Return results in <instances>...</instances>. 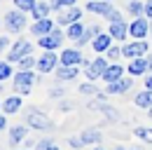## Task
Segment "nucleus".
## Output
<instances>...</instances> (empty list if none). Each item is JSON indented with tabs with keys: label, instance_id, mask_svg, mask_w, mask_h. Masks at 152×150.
<instances>
[{
	"label": "nucleus",
	"instance_id": "nucleus-1",
	"mask_svg": "<svg viewBox=\"0 0 152 150\" xmlns=\"http://www.w3.org/2000/svg\"><path fill=\"white\" fill-rule=\"evenodd\" d=\"M26 124L28 127H35V129H49L52 127V122L47 120V115L40 112L38 108H28L26 110Z\"/></svg>",
	"mask_w": 152,
	"mask_h": 150
},
{
	"label": "nucleus",
	"instance_id": "nucleus-2",
	"mask_svg": "<svg viewBox=\"0 0 152 150\" xmlns=\"http://www.w3.org/2000/svg\"><path fill=\"white\" fill-rule=\"evenodd\" d=\"M23 24H26V12H21V10H14V12L5 14V28L10 33H19L23 28Z\"/></svg>",
	"mask_w": 152,
	"mask_h": 150
},
{
	"label": "nucleus",
	"instance_id": "nucleus-3",
	"mask_svg": "<svg viewBox=\"0 0 152 150\" xmlns=\"http://www.w3.org/2000/svg\"><path fill=\"white\" fill-rule=\"evenodd\" d=\"M61 40H63V33H61V28H54L49 35H40L38 45H40V49H45V52H54L58 45H61Z\"/></svg>",
	"mask_w": 152,
	"mask_h": 150
},
{
	"label": "nucleus",
	"instance_id": "nucleus-4",
	"mask_svg": "<svg viewBox=\"0 0 152 150\" xmlns=\"http://www.w3.org/2000/svg\"><path fill=\"white\" fill-rule=\"evenodd\" d=\"M80 17H82V12H80V7H75V5H70V7H63V10H58L56 24H58V26H70V24H75V21H80Z\"/></svg>",
	"mask_w": 152,
	"mask_h": 150
},
{
	"label": "nucleus",
	"instance_id": "nucleus-5",
	"mask_svg": "<svg viewBox=\"0 0 152 150\" xmlns=\"http://www.w3.org/2000/svg\"><path fill=\"white\" fill-rule=\"evenodd\" d=\"M33 82H35V75L31 73V71H19L17 73V77H14V89L17 92H23V94H28L31 92V87H33Z\"/></svg>",
	"mask_w": 152,
	"mask_h": 150
},
{
	"label": "nucleus",
	"instance_id": "nucleus-6",
	"mask_svg": "<svg viewBox=\"0 0 152 150\" xmlns=\"http://www.w3.org/2000/svg\"><path fill=\"white\" fill-rule=\"evenodd\" d=\"M150 33V21L148 19H143V17H136L129 24V35H133V38H138V40H143V38Z\"/></svg>",
	"mask_w": 152,
	"mask_h": 150
},
{
	"label": "nucleus",
	"instance_id": "nucleus-7",
	"mask_svg": "<svg viewBox=\"0 0 152 150\" xmlns=\"http://www.w3.org/2000/svg\"><path fill=\"white\" fill-rule=\"evenodd\" d=\"M108 61H110V59H101V56H98L96 61H91V63L87 66V71H84V73H87V77H89V80H98V77H103L105 68L110 66Z\"/></svg>",
	"mask_w": 152,
	"mask_h": 150
},
{
	"label": "nucleus",
	"instance_id": "nucleus-8",
	"mask_svg": "<svg viewBox=\"0 0 152 150\" xmlns=\"http://www.w3.org/2000/svg\"><path fill=\"white\" fill-rule=\"evenodd\" d=\"M31 49H33V47H31V42H28V40H19V42H14V47H12V52H10L7 59H10V61H14V63H19L26 54H31Z\"/></svg>",
	"mask_w": 152,
	"mask_h": 150
},
{
	"label": "nucleus",
	"instance_id": "nucleus-9",
	"mask_svg": "<svg viewBox=\"0 0 152 150\" xmlns=\"http://www.w3.org/2000/svg\"><path fill=\"white\" fill-rule=\"evenodd\" d=\"M58 61H61V59H56L54 52H45V54L38 59V71H40V73H49V71L56 68Z\"/></svg>",
	"mask_w": 152,
	"mask_h": 150
},
{
	"label": "nucleus",
	"instance_id": "nucleus-10",
	"mask_svg": "<svg viewBox=\"0 0 152 150\" xmlns=\"http://www.w3.org/2000/svg\"><path fill=\"white\" fill-rule=\"evenodd\" d=\"M91 47H94V52H108L110 47H113V35L110 33H96L94 40H91Z\"/></svg>",
	"mask_w": 152,
	"mask_h": 150
},
{
	"label": "nucleus",
	"instance_id": "nucleus-11",
	"mask_svg": "<svg viewBox=\"0 0 152 150\" xmlns=\"http://www.w3.org/2000/svg\"><path fill=\"white\" fill-rule=\"evenodd\" d=\"M31 31H33V35H49L52 31H54V21L49 17H45V19H35V24L31 26Z\"/></svg>",
	"mask_w": 152,
	"mask_h": 150
},
{
	"label": "nucleus",
	"instance_id": "nucleus-12",
	"mask_svg": "<svg viewBox=\"0 0 152 150\" xmlns=\"http://www.w3.org/2000/svg\"><path fill=\"white\" fill-rule=\"evenodd\" d=\"M124 56H129V59H136V56H143L148 52V42H143V40H138V42H129L124 49Z\"/></svg>",
	"mask_w": 152,
	"mask_h": 150
},
{
	"label": "nucleus",
	"instance_id": "nucleus-13",
	"mask_svg": "<svg viewBox=\"0 0 152 150\" xmlns=\"http://www.w3.org/2000/svg\"><path fill=\"white\" fill-rule=\"evenodd\" d=\"M84 59H82V52L80 49H63L61 52V63L63 66H77V63H82Z\"/></svg>",
	"mask_w": 152,
	"mask_h": 150
},
{
	"label": "nucleus",
	"instance_id": "nucleus-14",
	"mask_svg": "<svg viewBox=\"0 0 152 150\" xmlns=\"http://www.w3.org/2000/svg\"><path fill=\"white\" fill-rule=\"evenodd\" d=\"M87 10L94 12V14H103V17H108V12L113 10V2H110V0H91V2L87 5Z\"/></svg>",
	"mask_w": 152,
	"mask_h": 150
},
{
	"label": "nucleus",
	"instance_id": "nucleus-15",
	"mask_svg": "<svg viewBox=\"0 0 152 150\" xmlns=\"http://www.w3.org/2000/svg\"><path fill=\"white\" fill-rule=\"evenodd\" d=\"M131 89V80H124V77H119V80H115V82H108V94H124Z\"/></svg>",
	"mask_w": 152,
	"mask_h": 150
},
{
	"label": "nucleus",
	"instance_id": "nucleus-16",
	"mask_svg": "<svg viewBox=\"0 0 152 150\" xmlns=\"http://www.w3.org/2000/svg\"><path fill=\"white\" fill-rule=\"evenodd\" d=\"M110 35L117 38V40H124V38L129 35V28H126V24L119 19V21H110Z\"/></svg>",
	"mask_w": 152,
	"mask_h": 150
},
{
	"label": "nucleus",
	"instance_id": "nucleus-17",
	"mask_svg": "<svg viewBox=\"0 0 152 150\" xmlns=\"http://www.w3.org/2000/svg\"><path fill=\"white\" fill-rule=\"evenodd\" d=\"M122 73H124V71H122V66H119V63H110V66L105 68V73H103L101 80H105V82H115V80H119V77H122Z\"/></svg>",
	"mask_w": 152,
	"mask_h": 150
},
{
	"label": "nucleus",
	"instance_id": "nucleus-18",
	"mask_svg": "<svg viewBox=\"0 0 152 150\" xmlns=\"http://www.w3.org/2000/svg\"><path fill=\"white\" fill-rule=\"evenodd\" d=\"M19 108H21V96H17V94H14V96H7V99L2 101V110L7 112V115L17 112Z\"/></svg>",
	"mask_w": 152,
	"mask_h": 150
},
{
	"label": "nucleus",
	"instance_id": "nucleus-19",
	"mask_svg": "<svg viewBox=\"0 0 152 150\" xmlns=\"http://www.w3.org/2000/svg\"><path fill=\"white\" fill-rule=\"evenodd\" d=\"M145 71H148V59H140V56L131 59V63H129V73L131 75H143Z\"/></svg>",
	"mask_w": 152,
	"mask_h": 150
},
{
	"label": "nucleus",
	"instance_id": "nucleus-20",
	"mask_svg": "<svg viewBox=\"0 0 152 150\" xmlns=\"http://www.w3.org/2000/svg\"><path fill=\"white\" fill-rule=\"evenodd\" d=\"M56 77L58 80H75L77 77V66H63V63H61V68L56 71Z\"/></svg>",
	"mask_w": 152,
	"mask_h": 150
},
{
	"label": "nucleus",
	"instance_id": "nucleus-21",
	"mask_svg": "<svg viewBox=\"0 0 152 150\" xmlns=\"http://www.w3.org/2000/svg\"><path fill=\"white\" fill-rule=\"evenodd\" d=\"M136 106L138 108H152V89H145V92L136 94Z\"/></svg>",
	"mask_w": 152,
	"mask_h": 150
},
{
	"label": "nucleus",
	"instance_id": "nucleus-22",
	"mask_svg": "<svg viewBox=\"0 0 152 150\" xmlns=\"http://www.w3.org/2000/svg\"><path fill=\"white\" fill-rule=\"evenodd\" d=\"M84 31H87V28H84V24H80V21H75V24H70V26H68V38H70V40H80V38L84 35Z\"/></svg>",
	"mask_w": 152,
	"mask_h": 150
},
{
	"label": "nucleus",
	"instance_id": "nucleus-23",
	"mask_svg": "<svg viewBox=\"0 0 152 150\" xmlns=\"http://www.w3.org/2000/svg\"><path fill=\"white\" fill-rule=\"evenodd\" d=\"M49 12H52V5H47V2H35V7H33V17L35 19H45L49 17Z\"/></svg>",
	"mask_w": 152,
	"mask_h": 150
},
{
	"label": "nucleus",
	"instance_id": "nucleus-24",
	"mask_svg": "<svg viewBox=\"0 0 152 150\" xmlns=\"http://www.w3.org/2000/svg\"><path fill=\"white\" fill-rule=\"evenodd\" d=\"M26 134H28V127L19 124V127H14V129L10 131V141H12V143H21V141L26 138Z\"/></svg>",
	"mask_w": 152,
	"mask_h": 150
},
{
	"label": "nucleus",
	"instance_id": "nucleus-25",
	"mask_svg": "<svg viewBox=\"0 0 152 150\" xmlns=\"http://www.w3.org/2000/svg\"><path fill=\"white\" fill-rule=\"evenodd\" d=\"M82 141H84V143H96V141H101V131L98 129H87L82 134Z\"/></svg>",
	"mask_w": 152,
	"mask_h": 150
},
{
	"label": "nucleus",
	"instance_id": "nucleus-26",
	"mask_svg": "<svg viewBox=\"0 0 152 150\" xmlns=\"http://www.w3.org/2000/svg\"><path fill=\"white\" fill-rule=\"evenodd\" d=\"M129 12H131L133 17H143V14H145V5L138 2V0H131V2H129Z\"/></svg>",
	"mask_w": 152,
	"mask_h": 150
},
{
	"label": "nucleus",
	"instance_id": "nucleus-27",
	"mask_svg": "<svg viewBox=\"0 0 152 150\" xmlns=\"http://www.w3.org/2000/svg\"><path fill=\"white\" fill-rule=\"evenodd\" d=\"M33 66H38V59H33L31 54H26V56L19 61V68H21V71H31Z\"/></svg>",
	"mask_w": 152,
	"mask_h": 150
},
{
	"label": "nucleus",
	"instance_id": "nucleus-28",
	"mask_svg": "<svg viewBox=\"0 0 152 150\" xmlns=\"http://www.w3.org/2000/svg\"><path fill=\"white\" fill-rule=\"evenodd\" d=\"M14 5H17V10H21V12H33L35 0H14Z\"/></svg>",
	"mask_w": 152,
	"mask_h": 150
},
{
	"label": "nucleus",
	"instance_id": "nucleus-29",
	"mask_svg": "<svg viewBox=\"0 0 152 150\" xmlns=\"http://www.w3.org/2000/svg\"><path fill=\"white\" fill-rule=\"evenodd\" d=\"M91 108H98V110L103 112L108 120H117L119 115H117V110H113V108H108V106H98V103H91Z\"/></svg>",
	"mask_w": 152,
	"mask_h": 150
},
{
	"label": "nucleus",
	"instance_id": "nucleus-30",
	"mask_svg": "<svg viewBox=\"0 0 152 150\" xmlns=\"http://www.w3.org/2000/svg\"><path fill=\"white\" fill-rule=\"evenodd\" d=\"M136 136L143 138L145 143H152V129H145V127H136Z\"/></svg>",
	"mask_w": 152,
	"mask_h": 150
},
{
	"label": "nucleus",
	"instance_id": "nucleus-31",
	"mask_svg": "<svg viewBox=\"0 0 152 150\" xmlns=\"http://www.w3.org/2000/svg\"><path fill=\"white\" fill-rule=\"evenodd\" d=\"M7 77H12V68H10L7 61H0V82L7 80Z\"/></svg>",
	"mask_w": 152,
	"mask_h": 150
},
{
	"label": "nucleus",
	"instance_id": "nucleus-32",
	"mask_svg": "<svg viewBox=\"0 0 152 150\" xmlns=\"http://www.w3.org/2000/svg\"><path fill=\"white\" fill-rule=\"evenodd\" d=\"M49 5H52V10H63V7H70V5H75V0H52V2H49Z\"/></svg>",
	"mask_w": 152,
	"mask_h": 150
},
{
	"label": "nucleus",
	"instance_id": "nucleus-33",
	"mask_svg": "<svg viewBox=\"0 0 152 150\" xmlns=\"http://www.w3.org/2000/svg\"><path fill=\"white\" fill-rule=\"evenodd\" d=\"M122 54H124V52H122L119 47H110V49H108V59H110V61H117Z\"/></svg>",
	"mask_w": 152,
	"mask_h": 150
},
{
	"label": "nucleus",
	"instance_id": "nucleus-34",
	"mask_svg": "<svg viewBox=\"0 0 152 150\" xmlns=\"http://www.w3.org/2000/svg\"><path fill=\"white\" fill-rule=\"evenodd\" d=\"M80 94H94V96H98V89H96L94 85H82V87H80Z\"/></svg>",
	"mask_w": 152,
	"mask_h": 150
},
{
	"label": "nucleus",
	"instance_id": "nucleus-35",
	"mask_svg": "<svg viewBox=\"0 0 152 150\" xmlns=\"http://www.w3.org/2000/svg\"><path fill=\"white\" fill-rule=\"evenodd\" d=\"M108 19H110V21H119V19H122V14H119V10H110V12H108Z\"/></svg>",
	"mask_w": 152,
	"mask_h": 150
},
{
	"label": "nucleus",
	"instance_id": "nucleus-36",
	"mask_svg": "<svg viewBox=\"0 0 152 150\" xmlns=\"http://www.w3.org/2000/svg\"><path fill=\"white\" fill-rule=\"evenodd\" d=\"M49 146H52V141H49V138H42V141H40V143L35 146V148H38V150H47Z\"/></svg>",
	"mask_w": 152,
	"mask_h": 150
},
{
	"label": "nucleus",
	"instance_id": "nucleus-37",
	"mask_svg": "<svg viewBox=\"0 0 152 150\" xmlns=\"http://www.w3.org/2000/svg\"><path fill=\"white\" fill-rule=\"evenodd\" d=\"M70 146H73V148H82V146H84L82 136H80V138H70Z\"/></svg>",
	"mask_w": 152,
	"mask_h": 150
},
{
	"label": "nucleus",
	"instance_id": "nucleus-38",
	"mask_svg": "<svg viewBox=\"0 0 152 150\" xmlns=\"http://www.w3.org/2000/svg\"><path fill=\"white\" fill-rule=\"evenodd\" d=\"M145 17L152 21V0H148V5H145Z\"/></svg>",
	"mask_w": 152,
	"mask_h": 150
},
{
	"label": "nucleus",
	"instance_id": "nucleus-39",
	"mask_svg": "<svg viewBox=\"0 0 152 150\" xmlns=\"http://www.w3.org/2000/svg\"><path fill=\"white\" fill-rule=\"evenodd\" d=\"M7 42H10V40H7V38H0V52H2V49H5V47H7Z\"/></svg>",
	"mask_w": 152,
	"mask_h": 150
},
{
	"label": "nucleus",
	"instance_id": "nucleus-40",
	"mask_svg": "<svg viewBox=\"0 0 152 150\" xmlns=\"http://www.w3.org/2000/svg\"><path fill=\"white\" fill-rule=\"evenodd\" d=\"M52 96H56V99H58V96H63V89H52Z\"/></svg>",
	"mask_w": 152,
	"mask_h": 150
},
{
	"label": "nucleus",
	"instance_id": "nucleus-41",
	"mask_svg": "<svg viewBox=\"0 0 152 150\" xmlns=\"http://www.w3.org/2000/svg\"><path fill=\"white\" fill-rule=\"evenodd\" d=\"M145 85H148V89H152V71H150V75H148V80H145Z\"/></svg>",
	"mask_w": 152,
	"mask_h": 150
},
{
	"label": "nucleus",
	"instance_id": "nucleus-42",
	"mask_svg": "<svg viewBox=\"0 0 152 150\" xmlns=\"http://www.w3.org/2000/svg\"><path fill=\"white\" fill-rule=\"evenodd\" d=\"M5 124H7V117H0V131L5 129Z\"/></svg>",
	"mask_w": 152,
	"mask_h": 150
},
{
	"label": "nucleus",
	"instance_id": "nucleus-43",
	"mask_svg": "<svg viewBox=\"0 0 152 150\" xmlns=\"http://www.w3.org/2000/svg\"><path fill=\"white\" fill-rule=\"evenodd\" d=\"M148 71H152V56H148Z\"/></svg>",
	"mask_w": 152,
	"mask_h": 150
},
{
	"label": "nucleus",
	"instance_id": "nucleus-44",
	"mask_svg": "<svg viewBox=\"0 0 152 150\" xmlns=\"http://www.w3.org/2000/svg\"><path fill=\"white\" fill-rule=\"evenodd\" d=\"M47 150H58V148H56V146H49V148H47Z\"/></svg>",
	"mask_w": 152,
	"mask_h": 150
},
{
	"label": "nucleus",
	"instance_id": "nucleus-45",
	"mask_svg": "<svg viewBox=\"0 0 152 150\" xmlns=\"http://www.w3.org/2000/svg\"><path fill=\"white\" fill-rule=\"evenodd\" d=\"M115 150H124V148H115Z\"/></svg>",
	"mask_w": 152,
	"mask_h": 150
},
{
	"label": "nucleus",
	"instance_id": "nucleus-46",
	"mask_svg": "<svg viewBox=\"0 0 152 150\" xmlns=\"http://www.w3.org/2000/svg\"><path fill=\"white\" fill-rule=\"evenodd\" d=\"M150 117H152V108H150Z\"/></svg>",
	"mask_w": 152,
	"mask_h": 150
},
{
	"label": "nucleus",
	"instance_id": "nucleus-47",
	"mask_svg": "<svg viewBox=\"0 0 152 150\" xmlns=\"http://www.w3.org/2000/svg\"><path fill=\"white\" fill-rule=\"evenodd\" d=\"M94 150H103V148H94Z\"/></svg>",
	"mask_w": 152,
	"mask_h": 150
},
{
	"label": "nucleus",
	"instance_id": "nucleus-48",
	"mask_svg": "<svg viewBox=\"0 0 152 150\" xmlns=\"http://www.w3.org/2000/svg\"><path fill=\"white\" fill-rule=\"evenodd\" d=\"M0 110H2V103H0Z\"/></svg>",
	"mask_w": 152,
	"mask_h": 150
}]
</instances>
